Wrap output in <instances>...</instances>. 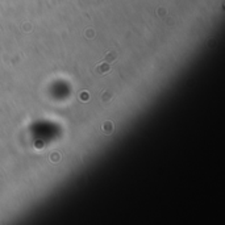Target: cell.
<instances>
[{
  "label": "cell",
  "instance_id": "5b68a950",
  "mask_svg": "<svg viewBox=\"0 0 225 225\" xmlns=\"http://www.w3.org/2000/svg\"><path fill=\"white\" fill-rule=\"evenodd\" d=\"M51 161H53V162H57V161H59V154L58 153H53L51 154Z\"/></svg>",
  "mask_w": 225,
  "mask_h": 225
},
{
  "label": "cell",
  "instance_id": "6da1fadb",
  "mask_svg": "<svg viewBox=\"0 0 225 225\" xmlns=\"http://www.w3.org/2000/svg\"><path fill=\"white\" fill-rule=\"evenodd\" d=\"M109 71H111V65H109L108 62L100 63V65L96 66V69H95V74L99 75V77H103V75L108 74Z\"/></svg>",
  "mask_w": 225,
  "mask_h": 225
},
{
  "label": "cell",
  "instance_id": "8992f818",
  "mask_svg": "<svg viewBox=\"0 0 225 225\" xmlns=\"http://www.w3.org/2000/svg\"><path fill=\"white\" fill-rule=\"evenodd\" d=\"M80 98H82V100H86L87 98L90 99V95H87V92H82V95H80Z\"/></svg>",
  "mask_w": 225,
  "mask_h": 225
},
{
  "label": "cell",
  "instance_id": "277c9868",
  "mask_svg": "<svg viewBox=\"0 0 225 225\" xmlns=\"http://www.w3.org/2000/svg\"><path fill=\"white\" fill-rule=\"evenodd\" d=\"M103 129H104V132L107 133V134H109V133H112V130H113V125H112V123L107 121V123H104V126H103Z\"/></svg>",
  "mask_w": 225,
  "mask_h": 225
},
{
  "label": "cell",
  "instance_id": "3957f363",
  "mask_svg": "<svg viewBox=\"0 0 225 225\" xmlns=\"http://www.w3.org/2000/svg\"><path fill=\"white\" fill-rule=\"evenodd\" d=\"M112 92H109V91H104V92H103V95H102V102L104 103V104H108L109 103V100L112 99Z\"/></svg>",
  "mask_w": 225,
  "mask_h": 225
},
{
  "label": "cell",
  "instance_id": "7a4b0ae2",
  "mask_svg": "<svg viewBox=\"0 0 225 225\" xmlns=\"http://www.w3.org/2000/svg\"><path fill=\"white\" fill-rule=\"evenodd\" d=\"M117 58V53L116 51H109V53L107 54V56L104 57V62H108V63H112V62H115V59Z\"/></svg>",
  "mask_w": 225,
  "mask_h": 225
}]
</instances>
